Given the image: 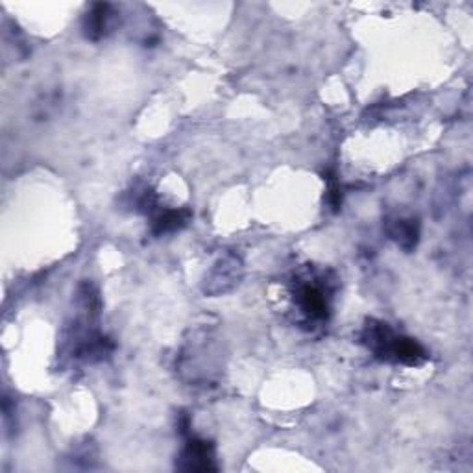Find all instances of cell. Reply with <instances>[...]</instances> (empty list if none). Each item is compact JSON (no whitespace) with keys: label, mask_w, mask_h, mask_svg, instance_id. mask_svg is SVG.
<instances>
[{"label":"cell","mask_w":473,"mask_h":473,"mask_svg":"<svg viewBox=\"0 0 473 473\" xmlns=\"http://www.w3.org/2000/svg\"><path fill=\"white\" fill-rule=\"evenodd\" d=\"M392 236L396 239L397 243L402 244L403 248H412L414 244H416V236H418V230H416V226L408 220V222H405V220H402V222H397L396 228H394V231H392Z\"/></svg>","instance_id":"5"},{"label":"cell","mask_w":473,"mask_h":473,"mask_svg":"<svg viewBox=\"0 0 473 473\" xmlns=\"http://www.w3.org/2000/svg\"><path fill=\"white\" fill-rule=\"evenodd\" d=\"M298 303L309 318L325 320L327 318V298L322 287L314 283H305L298 289Z\"/></svg>","instance_id":"2"},{"label":"cell","mask_w":473,"mask_h":473,"mask_svg":"<svg viewBox=\"0 0 473 473\" xmlns=\"http://www.w3.org/2000/svg\"><path fill=\"white\" fill-rule=\"evenodd\" d=\"M368 346L383 361H396L403 364H420L426 359V351L412 338L396 337L386 324L370 322L364 333Z\"/></svg>","instance_id":"1"},{"label":"cell","mask_w":473,"mask_h":473,"mask_svg":"<svg viewBox=\"0 0 473 473\" xmlns=\"http://www.w3.org/2000/svg\"><path fill=\"white\" fill-rule=\"evenodd\" d=\"M185 219H187V213L184 211H165V213L157 214V219L154 220V231L157 235L174 231L185 224Z\"/></svg>","instance_id":"4"},{"label":"cell","mask_w":473,"mask_h":473,"mask_svg":"<svg viewBox=\"0 0 473 473\" xmlns=\"http://www.w3.org/2000/svg\"><path fill=\"white\" fill-rule=\"evenodd\" d=\"M109 15L111 13H109V6L107 4H96L93 8V12H91L87 21V34L93 39L100 37L106 32L107 23H109Z\"/></svg>","instance_id":"3"}]
</instances>
